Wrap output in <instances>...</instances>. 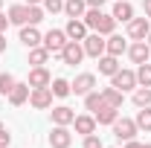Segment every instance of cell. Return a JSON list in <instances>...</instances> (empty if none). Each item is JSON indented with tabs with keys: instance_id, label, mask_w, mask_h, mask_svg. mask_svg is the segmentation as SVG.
<instances>
[{
	"instance_id": "6da1fadb",
	"label": "cell",
	"mask_w": 151,
	"mask_h": 148,
	"mask_svg": "<svg viewBox=\"0 0 151 148\" xmlns=\"http://www.w3.org/2000/svg\"><path fill=\"white\" fill-rule=\"evenodd\" d=\"M81 20L87 23V29H93V32H99V35H113V29H116L113 15H105L102 9H87Z\"/></svg>"
},
{
	"instance_id": "7a4b0ae2",
	"label": "cell",
	"mask_w": 151,
	"mask_h": 148,
	"mask_svg": "<svg viewBox=\"0 0 151 148\" xmlns=\"http://www.w3.org/2000/svg\"><path fill=\"white\" fill-rule=\"evenodd\" d=\"M111 128H113V137H116L119 142L134 139V137H137V131H139V128H137V122H134V119H125V116H122V119H116Z\"/></svg>"
},
{
	"instance_id": "3957f363",
	"label": "cell",
	"mask_w": 151,
	"mask_h": 148,
	"mask_svg": "<svg viewBox=\"0 0 151 148\" xmlns=\"http://www.w3.org/2000/svg\"><path fill=\"white\" fill-rule=\"evenodd\" d=\"M58 55H61L64 64L76 67V64H81V58H84V47H81V41H67V47H64Z\"/></svg>"
},
{
	"instance_id": "277c9868",
	"label": "cell",
	"mask_w": 151,
	"mask_h": 148,
	"mask_svg": "<svg viewBox=\"0 0 151 148\" xmlns=\"http://www.w3.org/2000/svg\"><path fill=\"white\" fill-rule=\"evenodd\" d=\"M111 84L113 87H116V90H134V87H137V73H134V70H122V67H119V70H116V73L111 75Z\"/></svg>"
},
{
	"instance_id": "5b68a950",
	"label": "cell",
	"mask_w": 151,
	"mask_h": 148,
	"mask_svg": "<svg viewBox=\"0 0 151 148\" xmlns=\"http://www.w3.org/2000/svg\"><path fill=\"white\" fill-rule=\"evenodd\" d=\"M29 105L38 108V111L52 108V90H50V87H32V90H29Z\"/></svg>"
},
{
	"instance_id": "8992f818",
	"label": "cell",
	"mask_w": 151,
	"mask_h": 148,
	"mask_svg": "<svg viewBox=\"0 0 151 148\" xmlns=\"http://www.w3.org/2000/svg\"><path fill=\"white\" fill-rule=\"evenodd\" d=\"M67 41H70V38H67V32H64V29H50V32L44 35V41H41V44H44L50 52H61V50L67 47Z\"/></svg>"
},
{
	"instance_id": "52a82bcc",
	"label": "cell",
	"mask_w": 151,
	"mask_h": 148,
	"mask_svg": "<svg viewBox=\"0 0 151 148\" xmlns=\"http://www.w3.org/2000/svg\"><path fill=\"white\" fill-rule=\"evenodd\" d=\"M70 90H73L76 96H87L90 90H96V75H93V73L76 75V81H70Z\"/></svg>"
},
{
	"instance_id": "ba28073f",
	"label": "cell",
	"mask_w": 151,
	"mask_h": 148,
	"mask_svg": "<svg viewBox=\"0 0 151 148\" xmlns=\"http://www.w3.org/2000/svg\"><path fill=\"white\" fill-rule=\"evenodd\" d=\"M81 47H84V55H90V58H99V55H105V38L99 35V32L87 35L84 41H81Z\"/></svg>"
},
{
	"instance_id": "9c48e42d",
	"label": "cell",
	"mask_w": 151,
	"mask_h": 148,
	"mask_svg": "<svg viewBox=\"0 0 151 148\" xmlns=\"http://www.w3.org/2000/svg\"><path fill=\"white\" fill-rule=\"evenodd\" d=\"M128 58H131L134 64H145V61H151V47L145 41H134L131 47H128Z\"/></svg>"
},
{
	"instance_id": "30bf717a",
	"label": "cell",
	"mask_w": 151,
	"mask_h": 148,
	"mask_svg": "<svg viewBox=\"0 0 151 148\" xmlns=\"http://www.w3.org/2000/svg\"><path fill=\"white\" fill-rule=\"evenodd\" d=\"M148 32H151L148 18H131V20H128V38H134V41H145Z\"/></svg>"
},
{
	"instance_id": "8fae6325",
	"label": "cell",
	"mask_w": 151,
	"mask_h": 148,
	"mask_svg": "<svg viewBox=\"0 0 151 148\" xmlns=\"http://www.w3.org/2000/svg\"><path fill=\"white\" fill-rule=\"evenodd\" d=\"M26 84H29V87H50V84H52V75H50L47 67H32Z\"/></svg>"
},
{
	"instance_id": "7c38bea8",
	"label": "cell",
	"mask_w": 151,
	"mask_h": 148,
	"mask_svg": "<svg viewBox=\"0 0 151 148\" xmlns=\"http://www.w3.org/2000/svg\"><path fill=\"white\" fill-rule=\"evenodd\" d=\"M64 32H67L70 41H84V38H87V23L81 18H70L67 26H64Z\"/></svg>"
},
{
	"instance_id": "4fadbf2b",
	"label": "cell",
	"mask_w": 151,
	"mask_h": 148,
	"mask_svg": "<svg viewBox=\"0 0 151 148\" xmlns=\"http://www.w3.org/2000/svg\"><path fill=\"white\" fill-rule=\"evenodd\" d=\"M70 142H73V134L67 131V125H55L52 134H50V145L52 148H70Z\"/></svg>"
},
{
	"instance_id": "5bb4252c",
	"label": "cell",
	"mask_w": 151,
	"mask_h": 148,
	"mask_svg": "<svg viewBox=\"0 0 151 148\" xmlns=\"http://www.w3.org/2000/svg\"><path fill=\"white\" fill-rule=\"evenodd\" d=\"M96 116V125H113L119 119V108H111V105H102L99 111H93Z\"/></svg>"
},
{
	"instance_id": "9a60e30c",
	"label": "cell",
	"mask_w": 151,
	"mask_h": 148,
	"mask_svg": "<svg viewBox=\"0 0 151 148\" xmlns=\"http://www.w3.org/2000/svg\"><path fill=\"white\" fill-rule=\"evenodd\" d=\"M111 15H113V20H116V23H119V20H122V23H128V20L134 18V6L128 3V0H116Z\"/></svg>"
},
{
	"instance_id": "2e32d148",
	"label": "cell",
	"mask_w": 151,
	"mask_h": 148,
	"mask_svg": "<svg viewBox=\"0 0 151 148\" xmlns=\"http://www.w3.org/2000/svg\"><path fill=\"white\" fill-rule=\"evenodd\" d=\"M20 41H23V47H26V50H32V47H41V41H44V38H41V32H38L35 26H29V23H26V26H20Z\"/></svg>"
},
{
	"instance_id": "e0dca14e",
	"label": "cell",
	"mask_w": 151,
	"mask_h": 148,
	"mask_svg": "<svg viewBox=\"0 0 151 148\" xmlns=\"http://www.w3.org/2000/svg\"><path fill=\"white\" fill-rule=\"evenodd\" d=\"M125 50H128V44H125V38H122V35H108V41H105V52H108V55H116V58H119Z\"/></svg>"
},
{
	"instance_id": "ac0fdd59",
	"label": "cell",
	"mask_w": 151,
	"mask_h": 148,
	"mask_svg": "<svg viewBox=\"0 0 151 148\" xmlns=\"http://www.w3.org/2000/svg\"><path fill=\"white\" fill-rule=\"evenodd\" d=\"M29 90H32V87H29L26 81H23V84L15 81V87L9 93V102H12V105H26V102H29Z\"/></svg>"
},
{
	"instance_id": "d6986e66",
	"label": "cell",
	"mask_w": 151,
	"mask_h": 148,
	"mask_svg": "<svg viewBox=\"0 0 151 148\" xmlns=\"http://www.w3.org/2000/svg\"><path fill=\"white\" fill-rule=\"evenodd\" d=\"M26 20H29V6L18 3V6L9 9V23H15V26H26Z\"/></svg>"
},
{
	"instance_id": "ffe728a7",
	"label": "cell",
	"mask_w": 151,
	"mask_h": 148,
	"mask_svg": "<svg viewBox=\"0 0 151 148\" xmlns=\"http://www.w3.org/2000/svg\"><path fill=\"white\" fill-rule=\"evenodd\" d=\"M73 119H76L73 108H67V105L52 108V122H55V125H73Z\"/></svg>"
},
{
	"instance_id": "44dd1931",
	"label": "cell",
	"mask_w": 151,
	"mask_h": 148,
	"mask_svg": "<svg viewBox=\"0 0 151 148\" xmlns=\"http://www.w3.org/2000/svg\"><path fill=\"white\" fill-rule=\"evenodd\" d=\"M73 125H76V131L84 134V137H87V134H96V116H87V113H84V116H76Z\"/></svg>"
},
{
	"instance_id": "7402d4cb",
	"label": "cell",
	"mask_w": 151,
	"mask_h": 148,
	"mask_svg": "<svg viewBox=\"0 0 151 148\" xmlns=\"http://www.w3.org/2000/svg\"><path fill=\"white\" fill-rule=\"evenodd\" d=\"M84 12H87L84 0H64V15L67 18H84Z\"/></svg>"
},
{
	"instance_id": "603a6c76",
	"label": "cell",
	"mask_w": 151,
	"mask_h": 148,
	"mask_svg": "<svg viewBox=\"0 0 151 148\" xmlns=\"http://www.w3.org/2000/svg\"><path fill=\"white\" fill-rule=\"evenodd\" d=\"M116 70H119V58L116 55H108V52L99 55V73L102 75H113Z\"/></svg>"
},
{
	"instance_id": "cb8c5ba5",
	"label": "cell",
	"mask_w": 151,
	"mask_h": 148,
	"mask_svg": "<svg viewBox=\"0 0 151 148\" xmlns=\"http://www.w3.org/2000/svg\"><path fill=\"white\" fill-rule=\"evenodd\" d=\"M102 99H105V105H111V108H122V102H125V96H122V90H116L113 84L102 90Z\"/></svg>"
},
{
	"instance_id": "d4e9b609",
	"label": "cell",
	"mask_w": 151,
	"mask_h": 148,
	"mask_svg": "<svg viewBox=\"0 0 151 148\" xmlns=\"http://www.w3.org/2000/svg\"><path fill=\"white\" fill-rule=\"evenodd\" d=\"M50 55H52V52H50L47 47H32V50H29V64H35V67H44V64L50 61Z\"/></svg>"
},
{
	"instance_id": "484cf974",
	"label": "cell",
	"mask_w": 151,
	"mask_h": 148,
	"mask_svg": "<svg viewBox=\"0 0 151 148\" xmlns=\"http://www.w3.org/2000/svg\"><path fill=\"white\" fill-rule=\"evenodd\" d=\"M137 84L139 87H151V61L137 64Z\"/></svg>"
},
{
	"instance_id": "4316f807",
	"label": "cell",
	"mask_w": 151,
	"mask_h": 148,
	"mask_svg": "<svg viewBox=\"0 0 151 148\" xmlns=\"http://www.w3.org/2000/svg\"><path fill=\"white\" fill-rule=\"evenodd\" d=\"M50 90H52V96H58V99H64V96H70V81L67 78H52V84H50Z\"/></svg>"
},
{
	"instance_id": "83f0119b",
	"label": "cell",
	"mask_w": 151,
	"mask_h": 148,
	"mask_svg": "<svg viewBox=\"0 0 151 148\" xmlns=\"http://www.w3.org/2000/svg\"><path fill=\"white\" fill-rule=\"evenodd\" d=\"M134 122H137V128H139V131L151 134V105H148V108H142V111L137 113V119H134Z\"/></svg>"
},
{
	"instance_id": "f1b7e54d",
	"label": "cell",
	"mask_w": 151,
	"mask_h": 148,
	"mask_svg": "<svg viewBox=\"0 0 151 148\" xmlns=\"http://www.w3.org/2000/svg\"><path fill=\"white\" fill-rule=\"evenodd\" d=\"M102 105H105V99H102V93H99V90H90L87 96H84V108H87L90 113H93V111H99Z\"/></svg>"
},
{
	"instance_id": "f546056e",
	"label": "cell",
	"mask_w": 151,
	"mask_h": 148,
	"mask_svg": "<svg viewBox=\"0 0 151 148\" xmlns=\"http://www.w3.org/2000/svg\"><path fill=\"white\" fill-rule=\"evenodd\" d=\"M134 105L137 108H148L151 105V87H137L134 90Z\"/></svg>"
},
{
	"instance_id": "4dcf8cb0",
	"label": "cell",
	"mask_w": 151,
	"mask_h": 148,
	"mask_svg": "<svg viewBox=\"0 0 151 148\" xmlns=\"http://www.w3.org/2000/svg\"><path fill=\"white\" fill-rule=\"evenodd\" d=\"M12 87H15V75L3 73V75H0V96H9V93H12Z\"/></svg>"
},
{
	"instance_id": "1f68e13d",
	"label": "cell",
	"mask_w": 151,
	"mask_h": 148,
	"mask_svg": "<svg viewBox=\"0 0 151 148\" xmlns=\"http://www.w3.org/2000/svg\"><path fill=\"white\" fill-rule=\"evenodd\" d=\"M26 6H29V3H26ZM41 20H44V9H41V6H29V20H26V23L35 26V23H41Z\"/></svg>"
},
{
	"instance_id": "d6a6232c",
	"label": "cell",
	"mask_w": 151,
	"mask_h": 148,
	"mask_svg": "<svg viewBox=\"0 0 151 148\" xmlns=\"http://www.w3.org/2000/svg\"><path fill=\"white\" fill-rule=\"evenodd\" d=\"M44 12H50V15L64 12V0H44Z\"/></svg>"
},
{
	"instance_id": "836d02e7",
	"label": "cell",
	"mask_w": 151,
	"mask_h": 148,
	"mask_svg": "<svg viewBox=\"0 0 151 148\" xmlns=\"http://www.w3.org/2000/svg\"><path fill=\"white\" fill-rule=\"evenodd\" d=\"M84 148H105V145H102V139H99L96 134H87V137H84Z\"/></svg>"
},
{
	"instance_id": "e575fe53",
	"label": "cell",
	"mask_w": 151,
	"mask_h": 148,
	"mask_svg": "<svg viewBox=\"0 0 151 148\" xmlns=\"http://www.w3.org/2000/svg\"><path fill=\"white\" fill-rule=\"evenodd\" d=\"M9 142H12V134L6 128H0V148H9Z\"/></svg>"
},
{
	"instance_id": "d590c367",
	"label": "cell",
	"mask_w": 151,
	"mask_h": 148,
	"mask_svg": "<svg viewBox=\"0 0 151 148\" xmlns=\"http://www.w3.org/2000/svg\"><path fill=\"white\" fill-rule=\"evenodd\" d=\"M84 3H87V9H102L108 0H84Z\"/></svg>"
},
{
	"instance_id": "8d00e7d4",
	"label": "cell",
	"mask_w": 151,
	"mask_h": 148,
	"mask_svg": "<svg viewBox=\"0 0 151 148\" xmlns=\"http://www.w3.org/2000/svg\"><path fill=\"white\" fill-rule=\"evenodd\" d=\"M6 26H9V15L0 12V32H6Z\"/></svg>"
},
{
	"instance_id": "74e56055",
	"label": "cell",
	"mask_w": 151,
	"mask_h": 148,
	"mask_svg": "<svg viewBox=\"0 0 151 148\" xmlns=\"http://www.w3.org/2000/svg\"><path fill=\"white\" fill-rule=\"evenodd\" d=\"M142 9H145V18H151V0H142Z\"/></svg>"
},
{
	"instance_id": "f35d334b",
	"label": "cell",
	"mask_w": 151,
	"mask_h": 148,
	"mask_svg": "<svg viewBox=\"0 0 151 148\" xmlns=\"http://www.w3.org/2000/svg\"><path fill=\"white\" fill-rule=\"evenodd\" d=\"M125 148H142V142H137V139H128V142H125Z\"/></svg>"
},
{
	"instance_id": "ab89813d",
	"label": "cell",
	"mask_w": 151,
	"mask_h": 148,
	"mask_svg": "<svg viewBox=\"0 0 151 148\" xmlns=\"http://www.w3.org/2000/svg\"><path fill=\"white\" fill-rule=\"evenodd\" d=\"M0 52H6V35L0 32Z\"/></svg>"
},
{
	"instance_id": "60d3db41",
	"label": "cell",
	"mask_w": 151,
	"mask_h": 148,
	"mask_svg": "<svg viewBox=\"0 0 151 148\" xmlns=\"http://www.w3.org/2000/svg\"><path fill=\"white\" fill-rule=\"evenodd\" d=\"M26 3H29V6H38V3H44V0H26Z\"/></svg>"
},
{
	"instance_id": "b9f144b4",
	"label": "cell",
	"mask_w": 151,
	"mask_h": 148,
	"mask_svg": "<svg viewBox=\"0 0 151 148\" xmlns=\"http://www.w3.org/2000/svg\"><path fill=\"white\" fill-rule=\"evenodd\" d=\"M145 44H148V47H151V32H148V35H145Z\"/></svg>"
},
{
	"instance_id": "7bdbcfd3",
	"label": "cell",
	"mask_w": 151,
	"mask_h": 148,
	"mask_svg": "<svg viewBox=\"0 0 151 148\" xmlns=\"http://www.w3.org/2000/svg\"><path fill=\"white\" fill-rule=\"evenodd\" d=\"M142 148H151V142H145V145H142Z\"/></svg>"
},
{
	"instance_id": "ee69618b",
	"label": "cell",
	"mask_w": 151,
	"mask_h": 148,
	"mask_svg": "<svg viewBox=\"0 0 151 148\" xmlns=\"http://www.w3.org/2000/svg\"><path fill=\"white\" fill-rule=\"evenodd\" d=\"M0 6H3V0H0Z\"/></svg>"
}]
</instances>
